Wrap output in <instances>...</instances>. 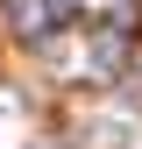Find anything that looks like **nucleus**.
Listing matches in <instances>:
<instances>
[]
</instances>
